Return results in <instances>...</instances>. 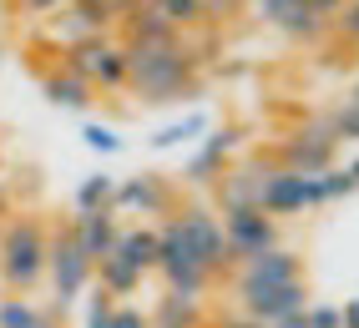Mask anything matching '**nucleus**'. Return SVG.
Returning a JSON list of instances; mask_svg holds the SVG:
<instances>
[{"label":"nucleus","instance_id":"f257e3e1","mask_svg":"<svg viewBox=\"0 0 359 328\" xmlns=\"http://www.w3.org/2000/svg\"><path fill=\"white\" fill-rule=\"evenodd\" d=\"M122 51H127V86L147 106L198 97V56L182 36L177 41H127Z\"/></svg>","mask_w":359,"mask_h":328},{"label":"nucleus","instance_id":"f03ea898","mask_svg":"<svg viewBox=\"0 0 359 328\" xmlns=\"http://www.w3.org/2000/svg\"><path fill=\"white\" fill-rule=\"evenodd\" d=\"M157 248H162L157 263H167V257H187V263L208 268L212 278L228 273V263H233V248L223 238V222L212 218L208 207H187V213L167 218L157 227Z\"/></svg>","mask_w":359,"mask_h":328},{"label":"nucleus","instance_id":"7ed1b4c3","mask_svg":"<svg viewBox=\"0 0 359 328\" xmlns=\"http://www.w3.org/2000/svg\"><path fill=\"white\" fill-rule=\"evenodd\" d=\"M46 232L41 218H11L0 232V283L11 288V298H26L41 278H46Z\"/></svg>","mask_w":359,"mask_h":328},{"label":"nucleus","instance_id":"20e7f679","mask_svg":"<svg viewBox=\"0 0 359 328\" xmlns=\"http://www.w3.org/2000/svg\"><path fill=\"white\" fill-rule=\"evenodd\" d=\"M91 257L76 248V238H71V227H56L51 243H46V278H51V313H66L71 303H76L86 288H91Z\"/></svg>","mask_w":359,"mask_h":328},{"label":"nucleus","instance_id":"39448f33","mask_svg":"<svg viewBox=\"0 0 359 328\" xmlns=\"http://www.w3.org/2000/svg\"><path fill=\"white\" fill-rule=\"evenodd\" d=\"M319 202H329L319 177H304V172H289V167H269V172H263V187H258V213H269L273 222H278V218L304 213V207H319Z\"/></svg>","mask_w":359,"mask_h":328},{"label":"nucleus","instance_id":"423d86ee","mask_svg":"<svg viewBox=\"0 0 359 328\" xmlns=\"http://www.w3.org/2000/svg\"><path fill=\"white\" fill-rule=\"evenodd\" d=\"M61 66H66V71H76L81 81H91L97 91L127 86V51H122L116 41H107V36L81 41V45H71V51H61Z\"/></svg>","mask_w":359,"mask_h":328},{"label":"nucleus","instance_id":"0eeeda50","mask_svg":"<svg viewBox=\"0 0 359 328\" xmlns=\"http://www.w3.org/2000/svg\"><path fill=\"white\" fill-rule=\"evenodd\" d=\"M116 26V20L102 10V0H71V6L51 10V20H46V41L61 45V51H71V45H81V41H97Z\"/></svg>","mask_w":359,"mask_h":328},{"label":"nucleus","instance_id":"6e6552de","mask_svg":"<svg viewBox=\"0 0 359 328\" xmlns=\"http://www.w3.org/2000/svg\"><path fill=\"white\" fill-rule=\"evenodd\" d=\"M238 298H243V318L269 323V328L278 318L309 308V288L304 283H238Z\"/></svg>","mask_w":359,"mask_h":328},{"label":"nucleus","instance_id":"1a4fd4ad","mask_svg":"<svg viewBox=\"0 0 359 328\" xmlns=\"http://www.w3.org/2000/svg\"><path fill=\"white\" fill-rule=\"evenodd\" d=\"M238 147H243V127H218L212 136H203V147L187 157V167H182L187 187H212V182L233 167V152Z\"/></svg>","mask_w":359,"mask_h":328},{"label":"nucleus","instance_id":"9d476101","mask_svg":"<svg viewBox=\"0 0 359 328\" xmlns=\"http://www.w3.org/2000/svg\"><path fill=\"white\" fill-rule=\"evenodd\" d=\"M223 238L233 248V257H253V252H269L278 248V222L258 207H238V213H223Z\"/></svg>","mask_w":359,"mask_h":328},{"label":"nucleus","instance_id":"9b49d317","mask_svg":"<svg viewBox=\"0 0 359 328\" xmlns=\"http://www.w3.org/2000/svg\"><path fill=\"white\" fill-rule=\"evenodd\" d=\"M248 6L258 10V20H269V26L283 31L289 41H319L334 26V20H324L319 10H309L304 0H248Z\"/></svg>","mask_w":359,"mask_h":328},{"label":"nucleus","instance_id":"f8f14e48","mask_svg":"<svg viewBox=\"0 0 359 328\" xmlns=\"http://www.w3.org/2000/svg\"><path fill=\"white\" fill-rule=\"evenodd\" d=\"M334 147H339V136H334V131H329V122H324V127H309V131L289 136L278 157H283V167H289V172L324 177V172L334 167Z\"/></svg>","mask_w":359,"mask_h":328},{"label":"nucleus","instance_id":"ddd939ff","mask_svg":"<svg viewBox=\"0 0 359 328\" xmlns=\"http://www.w3.org/2000/svg\"><path fill=\"white\" fill-rule=\"evenodd\" d=\"M111 213L162 218V213H172V187H167L162 177H152V172L127 177V182H116V192H111Z\"/></svg>","mask_w":359,"mask_h":328},{"label":"nucleus","instance_id":"4468645a","mask_svg":"<svg viewBox=\"0 0 359 328\" xmlns=\"http://www.w3.org/2000/svg\"><path fill=\"white\" fill-rule=\"evenodd\" d=\"M263 172H269V162H238V167H228L218 182H212V192H218V207H223V213H238V207H258Z\"/></svg>","mask_w":359,"mask_h":328},{"label":"nucleus","instance_id":"2eb2a0df","mask_svg":"<svg viewBox=\"0 0 359 328\" xmlns=\"http://www.w3.org/2000/svg\"><path fill=\"white\" fill-rule=\"evenodd\" d=\"M238 283H304V263H299V252H289V248L278 243V248H269V252L243 257Z\"/></svg>","mask_w":359,"mask_h":328},{"label":"nucleus","instance_id":"dca6fc26","mask_svg":"<svg viewBox=\"0 0 359 328\" xmlns=\"http://www.w3.org/2000/svg\"><path fill=\"white\" fill-rule=\"evenodd\" d=\"M71 238H76V248L91 257V263H102V257L116 252L122 227H116V213H111V207H107V213H76V222H71Z\"/></svg>","mask_w":359,"mask_h":328},{"label":"nucleus","instance_id":"f3484780","mask_svg":"<svg viewBox=\"0 0 359 328\" xmlns=\"http://www.w3.org/2000/svg\"><path fill=\"white\" fill-rule=\"evenodd\" d=\"M41 91L51 106H66V111H86L91 101H97V86L81 81L76 71H66V66H51V71L41 76Z\"/></svg>","mask_w":359,"mask_h":328},{"label":"nucleus","instance_id":"a211bd4d","mask_svg":"<svg viewBox=\"0 0 359 328\" xmlns=\"http://www.w3.org/2000/svg\"><path fill=\"white\" fill-rule=\"evenodd\" d=\"M142 278H147V273H137L127 257H116V252H111V257H102V263L91 268V283H97L111 303H116V298H132V293L142 288Z\"/></svg>","mask_w":359,"mask_h":328},{"label":"nucleus","instance_id":"6ab92c4d","mask_svg":"<svg viewBox=\"0 0 359 328\" xmlns=\"http://www.w3.org/2000/svg\"><path fill=\"white\" fill-rule=\"evenodd\" d=\"M157 227H122L116 238V257H127L137 273H157Z\"/></svg>","mask_w":359,"mask_h":328},{"label":"nucleus","instance_id":"aec40b11","mask_svg":"<svg viewBox=\"0 0 359 328\" xmlns=\"http://www.w3.org/2000/svg\"><path fill=\"white\" fill-rule=\"evenodd\" d=\"M147 323H152V328H208V323H203V303L177 298V293H162L157 308L147 313Z\"/></svg>","mask_w":359,"mask_h":328},{"label":"nucleus","instance_id":"412c9836","mask_svg":"<svg viewBox=\"0 0 359 328\" xmlns=\"http://www.w3.org/2000/svg\"><path fill=\"white\" fill-rule=\"evenodd\" d=\"M147 10H152L157 20H167L177 36L198 31L203 20H208V6H203V0H147Z\"/></svg>","mask_w":359,"mask_h":328},{"label":"nucleus","instance_id":"4be33fe9","mask_svg":"<svg viewBox=\"0 0 359 328\" xmlns=\"http://www.w3.org/2000/svg\"><path fill=\"white\" fill-rule=\"evenodd\" d=\"M0 328H56V313L31 298H0Z\"/></svg>","mask_w":359,"mask_h":328},{"label":"nucleus","instance_id":"5701e85b","mask_svg":"<svg viewBox=\"0 0 359 328\" xmlns=\"http://www.w3.org/2000/svg\"><path fill=\"white\" fill-rule=\"evenodd\" d=\"M111 192H116V177L91 172V177H81V187H76V197H71V207H76V213H107V207H111Z\"/></svg>","mask_w":359,"mask_h":328},{"label":"nucleus","instance_id":"b1692460","mask_svg":"<svg viewBox=\"0 0 359 328\" xmlns=\"http://www.w3.org/2000/svg\"><path fill=\"white\" fill-rule=\"evenodd\" d=\"M203 131H208V116H203V111H193V116H182V122H172V127H162V131L152 136V147H157V152H167V147L198 142Z\"/></svg>","mask_w":359,"mask_h":328},{"label":"nucleus","instance_id":"393cba45","mask_svg":"<svg viewBox=\"0 0 359 328\" xmlns=\"http://www.w3.org/2000/svg\"><path fill=\"white\" fill-rule=\"evenodd\" d=\"M81 142L91 147V152H122V136H116L111 127H102V122H86V131H81Z\"/></svg>","mask_w":359,"mask_h":328},{"label":"nucleus","instance_id":"a878e982","mask_svg":"<svg viewBox=\"0 0 359 328\" xmlns=\"http://www.w3.org/2000/svg\"><path fill=\"white\" fill-rule=\"evenodd\" d=\"M111 308H116V303L97 288V293L86 298V328H111Z\"/></svg>","mask_w":359,"mask_h":328},{"label":"nucleus","instance_id":"bb28decb","mask_svg":"<svg viewBox=\"0 0 359 328\" xmlns=\"http://www.w3.org/2000/svg\"><path fill=\"white\" fill-rule=\"evenodd\" d=\"M329 131L334 136H354V142H359V106H339L329 116Z\"/></svg>","mask_w":359,"mask_h":328},{"label":"nucleus","instance_id":"cd10ccee","mask_svg":"<svg viewBox=\"0 0 359 328\" xmlns=\"http://www.w3.org/2000/svg\"><path fill=\"white\" fill-rule=\"evenodd\" d=\"M319 182H324V197H329V202H334V197H344V192H354V182H349V172H344V167H329Z\"/></svg>","mask_w":359,"mask_h":328},{"label":"nucleus","instance_id":"c85d7f7f","mask_svg":"<svg viewBox=\"0 0 359 328\" xmlns=\"http://www.w3.org/2000/svg\"><path fill=\"white\" fill-rule=\"evenodd\" d=\"M111 328H152V323H147L142 308H132V303H116V308H111Z\"/></svg>","mask_w":359,"mask_h":328},{"label":"nucleus","instance_id":"c756f323","mask_svg":"<svg viewBox=\"0 0 359 328\" xmlns=\"http://www.w3.org/2000/svg\"><path fill=\"white\" fill-rule=\"evenodd\" d=\"M334 31L349 36V41H359V0H344V10L334 15Z\"/></svg>","mask_w":359,"mask_h":328},{"label":"nucleus","instance_id":"7c9ffc66","mask_svg":"<svg viewBox=\"0 0 359 328\" xmlns=\"http://www.w3.org/2000/svg\"><path fill=\"white\" fill-rule=\"evenodd\" d=\"M304 318H309V328H344L339 308H319V303H309V308H304Z\"/></svg>","mask_w":359,"mask_h":328},{"label":"nucleus","instance_id":"2f4dec72","mask_svg":"<svg viewBox=\"0 0 359 328\" xmlns=\"http://www.w3.org/2000/svg\"><path fill=\"white\" fill-rule=\"evenodd\" d=\"M142 6H147V0H102V10H107L111 20H127V15L142 10Z\"/></svg>","mask_w":359,"mask_h":328},{"label":"nucleus","instance_id":"473e14b6","mask_svg":"<svg viewBox=\"0 0 359 328\" xmlns=\"http://www.w3.org/2000/svg\"><path fill=\"white\" fill-rule=\"evenodd\" d=\"M20 10H31V15H51V10H61V6H71V0H15Z\"/></svg>","mask_w":359,"mask_h":328},{"label":"nucleus","instance_id":"72a5a7b5","mask_svg":"<svg viewBox=\"0 0 359 328\" xmlns=\"http://www.w3.org/2000/svg\"><path fill=\"white\" fill-rule=\"evenodd\" d=\"M203 6H208V20H212V15H228V10H243V6H248V0H203Z\"/></svg>","mask_w":359,"mask_h":328},{"label":"nucleus","instance_id":"f704fd0d","mask_svg":"<svg viewBox=\"0 0 359 328\" xmlns=\"http://www.w3.org/2000/svg\"><path fill=\"white\" fill-rule=\"evenodd\" d=\"M304 6H309V10H319L324 20H334V15L344 10V0H304Z\"/></svg>","mask_w":359,"mask_h":328},{"label":"nucleus","instance_id":"c9c22d12","mask_svg":"<svg viewBox=\"0 0 359 328\" xmlns=\"http://www.w3.org/2000/svg\"><path fill=\"white\" fill-rule=\"evenodd\" d=\"M339 318H344V328H359V298L349 303V308H339Z\"/></svg>","mask_w":359,"mask_h":328},{"label":"nucleus","instance_id":"e433bc0d","mask_svg":"<svg viewBox=\"0 0 359 328\" xmlns=\"http://www.w3.org/2000/svg\"><path fill=\"white\" fill-rule=\"evenodd\" d=\"M273 328H309V318H304V313H289V318H278Z\"/></svg>","mask_w":359,"mask_h":328},{"label":"nucleus","instance_id":"4c0bfd02","mask_svg":"<svg viewBox=\"0 0 359 328\" xmlns=\"http://www.w3.org/2000/svg\"><path fill=\"white\" fill-rule=\"evenodd\" d=\"M223 328H269V323H253V318H233V323H223Z\"/></svg>","mask_w":359,"mask_h":328},{"label":"nucleus","instance_id":"58836bf2","mask_svg":"<svg viewBox=\"0 0 359 328\" xmlns=\"http://www.w3.org/2000/svg\"><path fill=\"white\" fill-rule=\"evenodd\" d=\"M344 172H349V182H354V187H359V157H354V162H349V167H344Z\"/></svg>","mask_w":359,"mask_h":328},{"label":"nucleus","instance_id":"ea45409f","mask_svg":"<svg viewBox=\"0 0 359 328\" xmlns=\"http://www.w3.org/2000/svg\"><path fill=\"white\" fill-rule=\"evenodd\" d=\"M349 106H359V81H354V86H349Z\"/></svg>","mask_w":359,"mask_h":328}]
</instances>
